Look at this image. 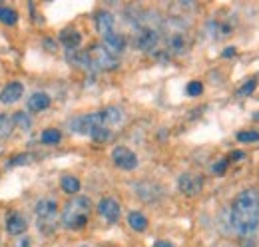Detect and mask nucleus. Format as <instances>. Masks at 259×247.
I'll list each match as a JSON object with an SVG mask.
<instances>
[{"label":"nucleus","instance_id":"obj_32","mask_svg":"<svg viewBox=\"0 0 259 247\" xmlns=\"http://www.w3.org/2000/svg\"><path fill=\"white\" fill-rule=\"evenodd\" d=\"M154 247H174V245L167 243V241H158V243H154Z\"/></svg>","mask_w":259,"mask_h":247},{"label":"nucleus","instance_id":"obj_34","mask_svg":"<svg viewBox=\"0 0 259 247\" xmlns=\"http://www.w3.org/2000/svg\"><path fill=\"white\" fill-rule=\"evenodd\" d=\"M0 150H2V146H0Z\"/></svg>","mask_w":259,"mask_h":247},{"label":"nucleus","instance_id":"obj_2","mask_svg":"<svg viewBox=\"0 0 259 247\" xmlns=\"http://www.w3.org/2000/svg\"><path fill=\"white\" fill-rule=\"evenodd\" d=\"M92 210V201L84 195H78L74 199H70L62 210V225L66 229H82L88 223Z\"/></svg>","mask_w":259,"mask_h":247},{"label":"nucleus","instance_id":"obj_20","mask_svg":"<svg viewBox=\"0 0 259 247\" xmlns=\"http://www.w3.org/2000/svg\"><path fill=\"white\" fill-rule=\"evenodd\" d=\"M60 185H62V189H64L66 193H78V191H80V182H78V178H72V176H64Z\"/></svg>","mask_w":259,"mask_h":247},{"label":"nucleus","instance_id":"obj_5","mask_svg":"<svg viewBox=\"0 0 259 247\" xmlns=\"http://www.w3.org/2000/svg\"><path fill=\"white\" fill-rule=\"evenodd\" d=\"M98 128H106L100 112H96V114H86V116H78V118H74L70 122V130L74 134H80V136H90Z\"/></svg>","mask_w":259,"mask_h":247},{"label":"nucleus","instance_id":"obj_10","mask_svg":"<svg viewBox=\"0 0 259 247\" xmlns=\"http://www.w3.org/2000/svg\"><path fill=\"white\" fill-rule=\"evenodd\" d=\"M188 48V38L182 30H174L169 32L167 40H165V50L171 52V54H184Z\"/></svg>","mask_w":259,"mask_h":247},{"label":"nucleus","instance_id":"obj_25","mask_svg":"<svg viewBox=\"0 0 259 247\" xmlns=\"http://www.w3.org/2000/svg\"><path fill=\"white\" fill-rule=\"evenodd\" d=\"M90 138L94 142H106V140H110V128H98V130H94L90 134Z\"/></svg>","mask_w":259,"mask_h":247},{"label":"nucleus","instance_id":"obj_15","mask_svg":"<svg viewBox=\"0 0 259 247\" xmlns=\"http://www.w3.org/2000/svg\"><path fill=\"white\" fill-rule=\"evenodd\" d=\"M50 96L44 92H36L28 98V110L32 112H42V110H48L50 108Z\"/></svg>","mask_w":259,"mask_h":247},{"label":"nucleus","instance_id":"obj_1","mask_svg":"<svg viewBox=\"0 0 259 247\" xmlns=\"http://www.w3.org/2000/svg\"><path fill=\"white\" fill-rule=\"evenodd\" d=\"M231 225L241 235H253L259 227V191L249 187L237 193L231 205Z\"/></svg>","mask_w":259,"mask_h":247},{"label":"nucleus","instance_id":"obj_11","mask_svg":"<svg viewBox=\"0 0 259 247\" xmlns=\"http://www.w3.org/2000/svg\"><path fill=\"white\" fill-rule=\"evenodd\" d=\"M98 212L106 217L110 223H114V221L120 219V203H118L114 197H104V199L98 203Z\"/></svg>","mask_w":259,"mask_h":247},{"label":"nucleus","instance_id":"obj_23","mask_svg":"<svg viewBox=\"0 0 259 247\" xmlns=\"http://www.w3.org/2000/svg\"><path fill=\"white\" fill-rule=\"evenodd\" d=\"M12 128H14V122L10 116L6 114H0V138H6L12 134Z\"/></svg>","mask_w":259,"mask_h":247},{"label":"nucleus","instance_id":"obj_3","mask_svg":"<svg viewBox=\"0 0 259 247\" xmlns=\"http://www.w3.org/2000/svg\"><path fill=\"white\" fill-rule=\"evenodd\" d=\"M36 223L42 233H52L58 221V201L52 197H44L36 203Z\"/></svg>","mask_w":259,"mask_h":247},{"label":"nucleus","instance_id":"obj_14","mask_svg":"<svg viewBox=\"0 0 259 247\" xmlns=\"http://www.w3.org/2000/svg\"><path fill=\"white\" fill-rule=\"evenodd\" d=\"M114 26H116V22H114V16L110 14V12H106V10H102V12H98L96 14V30L106 38V36H110V34H114Z\"/></svg>","mask_w":259,"mask_h":247},{"label":"nucleus","instance_id":"obj_4","mask_svg":"<svg viewBox=\"0 0 259 247\" xmlns=\"http://www.w3.org/2000/svg\"><path fill=\"white\" fill-rule=\"evenodd\" d=\"M160 42H162V34H160L158 28L148 26V24L138 26L136 36H134L136 48H140V50H144V52H156V48L160 46Z\"/></svg>","mask_w":259,"mask_h":247},{"label":"nucleus","instance_id":"obj_16","mask_svg":"<svg viewBox=\"0 0 259 247\" xmlns=\"http://www.w3.org/2000/svg\"><path fill=\"white\" fill-rule=\"evenodd\" d=\"M60 40H62V44L66 46V50H78V46L82 42V36H80V32L74 30V28H66L60 34Z\"/></svg>","mask_w":259,"mask_h":247},{"label":"nucleus","instance_id":"obj_9","mask_svg":"<svg viewBox=\"0 0 259 247\" xmlns=\"http://www.w3.org/2000/svg\"><path fill=\"white\" fill-rule=\"evenodd\" d=\"M104 50L108 52V54H112L114 58H118L124 50H126V38L122 36V34H118V32H114V34H110V36H106L104 38Z\"/></svg>","mask_w":259,"mask_h":247},{"label":"nucleus","instance_id":"obj_31","mask_svg":"<svg viewBox=\"0 0 259 247\" xmlns=\"http://www.w3.org/2000/svg\"><path fill=\"white\" fill-rule=\"evenodd\" d=\"M233 54H235V48H226V50H224V56H226V58L233 56Z\"/></svg>","mask_w":259,"mask_h":247},{"label":"nucleus","instance_id":"obj_30","mask_svg":"<svg viewBox=\"0 0 259 247\" xmlns=\"http://www.w3.org/2000/svg\"><path fill=\"white\" fill-rule=\"evenodd\" d=\"M229 157H231L233 161H239V159H243V157H245V154H243V152H231Z\"/></svg>","mask_w":259,"mask_h":247},{"label":"nucleus","instance_id":"obj_26","mask_svg":"<svg viewBox=\"0 0 259 247\" xmlns=\"http://www.w3.org/2000/svg\"><path fill=\"white\" fill-rule=\"evenodd\" d=\"M22 163H30V155H28V154H18V155H14L10 161H8V166H22Z\"/></svg>","mask_w":259,"mask_h":247},{"label":"nucleus","instance_id":"obj_7","mask_svg":"<svg viewBox=\"0 0 259 247\" xmlns=\"http://www.w3.org/2000/svg\"><path fill=\"white\" fill-rule=\"evenodd\" d=\"M178 187L184 195L194 197L197 193H201V189H203V178L199 174H192V172L182 174L180 180H178Z\"/></svg>","mask_w":259,"mask_h":247},{"label":"nucleus","instance_id":"obj_24","mask_svg":"<svg viewBox=\"0 0 259 247\" xmlns=\"http://www.w3.org/2000/svg\"><path fill=\"white\" fill-rule=\"evenodd\" d=\"M257 140H259V132H255V130H251V132H239L237 134V142H241V144H253Z\"/></svg>","mask_w":259,"mask_h":247},{"label":"nucleus","instance_id":"obj_18","mask_svg":"<svg viewBox=\"0 0 259 247\" xmlns=\"http://www.w3.org/2000/svg\"><path fill=\"white\" fill-rule=\"evenodd\" d=\"M128 223L134 231H146L148 229V217L142 212H132L128 216Z\"/></svg>","mask_w":259,"mask_h":247},{"label":"nucleus","instance_id":"obj_28","mask_svg":"<svg viewBox=\"0 0 259 247\" xmlns=\"http://www.w3.org/2000/svg\"><path fill=\"white\" fill-rule=\"evenodd\" d=\"M186 92L195 98V96H199V94L203 92V86H201V82H190L188 88H186Z\"/></svg>","mask_w":259,"mask_h":247},{"label":"nucleus","instance_id":"obj_22","mask_svg":"<svg viewBox=\"0 0 259 247\" xmlns=\"http://www.w3.org/2000/svg\"><path fill=\"white\" fill-rule=\"evenodd\" d=\"M12 122H14V126H18L20 130H30V128H32V120H30V116H28V114H24V112L14 114V116H12Z\"/></svg>","mask_w":259,"mask_h":247},{"label":"nucleus","instance_id":"obj_19","mask_svg":"<svg viewBox=\"0 0 259 247\" xmlns=\"http://www.w3.org/2000/svg\"><path fill=\"white\" fill-rule=\"evenodd\" d=\"M16 20H18V12L14 10V8H10V6H0V22L2 24H16Z\"/></svg>","mask_w":259,"mask_h":247},{"label":"nucleus","instance_id":"obj_29","mask_svg":"<svg viewBox=\"0 0 259 247\" xmlns=\"http://www.w3.org/2000/svg\"><path fill=\"white\" fill-rule=\"evenodd\" d=\"M227 163H229L227 159H220L218 163H213V168H211V170H213V174H218V176H222V174H226Z\"/></svg>","mask_w":259,"mask_h":247},{"label":"nucleus","instance_id":"obj_12","mask_svg":"<svg viewBox=\"0 0 259 247\" xmlns=\"http://www.w3.org/2000/svg\"><path fill=\"white\" fill-rule=\"evenodd\" d=\"M22 94H24V86H22L20 82H10V84H6V86L2 88V92H0V102L6 104V106L16 104V102L22 98Z\"/></svg>","mask_w":259,"mask_h":247},{"label":"nucleus","instance_id":"obj_8","mask_svg":"<svg viewBox=\"0 0 259 247\" xmlns=\"http://www.w3.org/2000/svg\"><path fill=\"white\" fill-rule=\"evenodd\" d=\"M112 159H114V163H116L118 168H122V170H134V168L138 166V157H136V154H134L130 148H126V146H118V148H114Z\"/></svg>","mask_w":259,"mask_h":247},{"label":"nucleus","instance_id":"obj_27","mask_svg":"<svg viewBox=\"0 0 259 247\" xmlns=\"http://www.w3.org/2000/svg\"><path fill=\"white\" fill-rule=\"evenodd\" d=\"M255 88H257V80L253 78V80H249L247 84H243V86L239 88V94H241V96H249V94L253 92Z\"/></svg>","mask_w":259,"mask_h":247},{"label":"nucleus","instance_id":"obj_21","mask_svg":"<svg viewBox=\"0 0 259 247\" xmlns=\"http://www.w3.org/2000/svg\"><path fill=\"white\" fill-rule=\"evenodd\" d=\"M62 140V134L58 132V130H44L42 132V142L46 144V146H54V144H58Z\"/></svg>","mask_w":259,"mask_h":247},{"label":"nucleus","instance_id":"obj_13","mask_svg":"<svg viewBox=\"0 0 259 247\" xmlns=\"http://www.w3.org/2000/svg\"><path fill=\"white\" fill-rule=\"evenodd\" d=\"M26 227H28V221L22 214H18V212L8 214V217H6V231L10 235H20V233L26 231Z\"/></svg>","mask_w":259,"mask_h":247},{"label":"nucleus","instance_id":"obj_33","mask_svg":"<svg viewBox=\"0 0 259 247\" xmlns=\"http://www.w3.org/2000/svg\"><path fill=\"white\" fill-rule=\"evenodd\" d=\"M82 247H88V245H82Z\"/></svg>","mask_w":259,"mask_h":247},{"label":"nucleus","instance_id":"obj_6","mask_svg":"<svg viewBox=\"0 0 259 247\" xmlns=\"http://www.w3.org/2000/svg\"><path fill=\"white\" fill-rule=\"evenodd\" d=\"M86 54H88V60H90L92 70H114L118 66V58H114L112 54H108L102 44H94Z\"/></svg>","mask_w":259,"mask_h":247},{"label":"nucleus","instance_id":"obj_17","mask_svg":"<svg viewBox=\"0 0 259 247\" xmlns=\"http://www.w3.org/2000/svg\"><path fill=\"white\" fill-rule=\"evenodd\" d=\"M100 114H102V120H104V126H106V128L116 126V124H120L122 120H124L122 110H120V108H116V106H110V108L102 110Z\"/></svg>","mask_w":259,"mask_h":247}]
</instances>
